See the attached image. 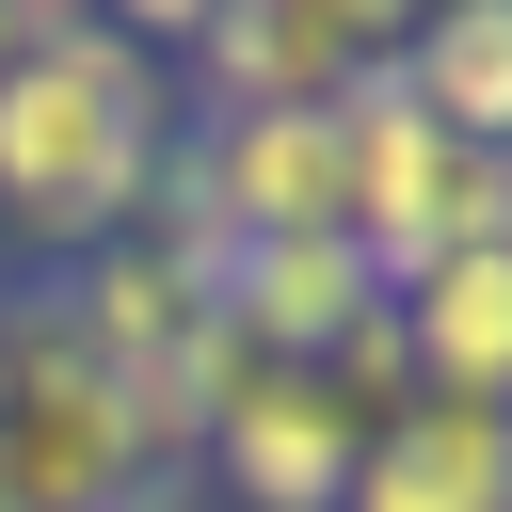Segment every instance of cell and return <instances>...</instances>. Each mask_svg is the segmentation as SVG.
<instances>
[{
  "label": "cell",
  "instance_id": "11",
  "mask_svg": "<svg viewBox=\"0 0 512 512\" xmlns=\"http://www.w3.org/2000/svg\"><path fill=\"white\" fill-rule=\"evenodd\" d=\"M16 48H32V0H0V80H16Z\"/></svg>",
  "mask_w": 512,
  "mask_h": 512
},
{
  "label": "cell",
  "instance_id": "10",
  "mask_svg": "<svg viewBox=\"0 0 512 512\" xmlns=\"http://www.w3.org/2000/svg\"><path fill=\"white\" fill-rule=\"evenodd\" d=\"M480 240H496V256H512V144H496V160H480Z\"/></svg>",
  "mask_w": 512,
  "mask_h": 512
},
{
  "label": "cell",
  "instance_id": "12",
  "mask_svg": "<svg viewBox=\"0 0 512 512\" xmlns=\"http://www.w3.org/2000/svg\"><path fill=\"white\" fill-rule=\"evenodd\" d=\"M0 384H16V288H0Z\"/></svg>",
  "mask_w": 512,
  "mask_h": 512
},
{
  "label": "cell",
  "instance_id": "3",
  "mask_svg": "<svg viewBox=\"0 0 512 512\" xmlns=\"http://www.w3.org/2000/svg\"><path fill=\"white\" fill-rule=\"evenodd\" d=\"M336 240H352L384 288H416L432 256L480 240V144H448V128L400 96V64H368V80L336 96Z\"/></svg>",
  "mask_w": 512,
  "mask_h": 512
},
{
  "label": "cell",
  "instance_id": "2",
  "mask_svg": "<svg viewBox=\"0 0 512 512\" xmlns=\"http://www.w3.org/2000/svg\"><path fill=\"white\" fill-rule=\"evenodd\" d=\"M160 480L144 400L80 352L48 288H16V384H0V512H128Z\"/></svg>",
  "mask_w": 512,
  "mask_h": 512
},
{
  "label": "cell",
  "instance_id": "5",
  "mask_svg": "<svg viewBox=\"0 0 512 512\" xmlns=\"http://www.w3.org/2000/svg\"><path fill=\"white\" fill-rule=\"evenodd\" d=\"M192 464H208L224 512H336L352 464H368V416H352L320 368H240L224 416L192 432Z\"/></svg>",
  "mask_w": 512,
  "mask_h": 512
},
{
  "label": "cell",
  "instance_id": "9",
  "mask_svg": "<svg viewBox=\"0 0 512 512\" xmlns=\"http://www.w3.org/2000/svg\"><path fill=\"white\" fill-rule=\"evenodd\" d=\"M400 96L448 128V144H512V0H432L400 16Z\"/></svg>",
  "mask_w": 512,
  "mask_h": 512
},
{
  "label": "cell",
  "instance_id": "1",
  "mask_svg": "<svg viewBox=\"0 0 512 512\" xmlns=\"http://www.w3.org/2000/svg\"><path fill=\"white\" fill-rule=\"evenodd\" d=\"M160 160H176V64L80 0H32V48L0 80V224L80 272L160 208Z\"/></svg>",
  "mask_w": 512,
  "mask_h": 512
},
{
  "label": "cell",
  "instance_id": "4",
  "mask_svg": "<svg viewBox=\"0 0 512 512\" xmlns=\"http://www.w3.org/2000/svg\"><path fill=\"white\" fill-rule=\"evenodd\" d=\"M368 64H400V0H208L176 48V112H336Z\"/></svg>",
  "mask_w": 512,
  "mask_h": 512
},
{
  "label": "cell",
  "instance_id": "6",
  "mask_svg": "<svg viewBox=\"0 0 512 512\" xmlns=\"http://www.w3.org/2000/svg\"><path fill=\"white\" fill-rule=\"evenodd\" d=\"M208 304H224V336H240L256 368H320V352H336V336L384 304V272H368V256L320 224V240H240Z\"/></svg>",
  "mask_w": 512,
  "mask_h": 512
},
{
  "label": "cell",
  "instance_id": "7",
  "mask_svg": "<svg viewBox=\"0 0 512 512\" xmlns=\"http://www.w3.org/2000/svg\"><path fill=\"white\" fill-rule=\"evenodd\" d=\"M336 512H512V416L496 400H400L368 416V464Z\"/></svg>",
  "mask_w": 512,
  "mask_h": 512
},
{
  "label": "cell",
  "instance_id": "8",
  "mask_svg": "<svg viewBox=\"0 0 512 512\" xmlns=\"http://www.w3.org/2000/svg\"><path fill=\"white\" fill-rule=\"evenodd\" d=\"M384 304H400L416 400H496V416H512V256H496V240L432 256V272H416V288H384Z\"/></svg>",
  "mask_w": 512,
  "mask_h": 512
}]
</instances>
